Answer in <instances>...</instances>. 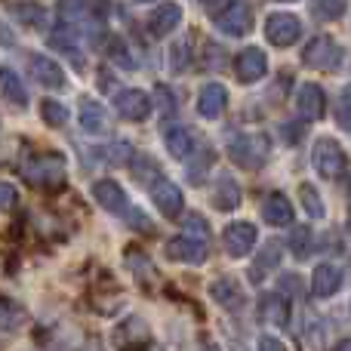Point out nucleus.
<instances>
[{
    "label": "nucleus",
    "mask_w": 351,
    "mask_h": 351,
    "mask_svg": "<svg viewBox=\"0 0 351 351\" xmlns=\"http://www.w3.org/2000/svg\"><path fill=\"white\" fill-rule=\"evenodd\" d=\"M65 158L56 152H34L22 160V176L37 188H59L65 182Z\"/></svg>",
    "instance_id": "f257e3e1"
},
{
    "label": "nucleus",
    "mask_w": 351,
    "mask_h": 351,
    "mask_svg": "<svg viewBox=\"0 0 351 351\" xmlns=\"http://www.w3.org/2000/svg\"><path fill=\"white\" fill-rule=\"evenodd\" d=\"M228 142V158L243 170H259L268 158V139L262 133H247V130H231L225 136Z\"/></svg>",
    "instance_id": "f03ea898"
},
{
    "label": "nucleus",
    "mask_w": 351,
    "mask_h": 351,
    "mask_svg": "<svg viewBox=\"0 0 351 351\" xmlns=\"http://www.w3.org/2000/svg\"><path fill=\"white\" fill-rule=\"evenodd\" d=\"M302 62L311 68H317V71H336V68L342 65V47L330 34H317L305 43Z\"/></svg>",
    "instance_id": "7ed1b4c3"
},
{
    "label": "nucleus",
    "mask_w": 351,
    "mask_h": 351,
    "mask_svg": "<svg viewBox=\"0 0 351 351\" xmlns=\"http://www.w3.org/2000/svg\"><path fill=\"white\" fill-rule=\"evenodd\" d=\"M216 12V28L228 37H243L253 28V12L247 3H225V6H210Z\"/></svg>",
    "instance_id": "20e7f679"
},
{
    "label": "nucleus",
    "mask_w": 351,
    "mask_h": 351,
    "mask_svg": "<svg viewBox=\"0 0 351 351\" xmlns=\"http://www.w3.org/2000/svg\"><path fill=\"white\" fill-rule=\"evenodd\" d=\"M311 160H315L317 176H324V179H336V176H342L348 167V158H346V152H342V145L327 139V136L315 142V158Z\"/></svg>",
    "instance_id": "39448f33"
},
{
    "label": "nucleus",
    "mask_w": 351,
    "mask_h": 351,
    "mask_svg": "<svg viewBox=\"0 0 351 351\" xmlns=\"http://www.w3.org/2000/svg\"><path fill=\"white\" fill-rule=\"evenodd\" d=\"M265 37L271 47H293L302 37V22L293 12H271L265 22Z\"/></svg>",
    "instance_id": "423d86ee"
},
{
    "label": "nucleus",
    "mask_w": 351,
    "mask_h": 351,
    "mask_svg": "<svg viewBox=\"0 0 351 351\" xmlns=\"http://www.w3.org/2000/svg\"><path fill=\"white\" fill-rule=\"evenodd\" d=\"M256 243H259V237H256V228L250 222H231L228 228L222 231V247L231 259H243V256H250Z\"/></svg>",
    "instance_id": "0eeeda50"
},
{
    "label": "nucleus",
    "mask_w": 351,
    "mask_h": 351,
    "mask_svg": "<svg viewBox=\"0 0 351 351\" xmlns=\"http://www.w3.org/2000/svg\"><path fill=\"white\" fill-rule=\"evenodd\" d=\"M206 241H200V237L194 234H176L167 241V256H170L173 262H185V265H200V262H206Z\"/></svg>",
    "instance_id": "6e6552de"
},
{
    "label": "nucleus",
    "mask_w": 351,
    "mask_h": 351,
    "mask_svg": "<svg viewBox=\"0 0 351 351\" xmlns=\"http://www.w3.org/2000/svg\"><path fill=\"white\" fill-rule=\"evenodd\" d=\"M265 71H268V59H265V53H262L259 47H247V49L237 53L234 74H237L241 84H256V80L265 77Z\"/></svg>",
    "instance_id": "1a4fd4ad"
},
{
    "label": "nucleus",
    "mask_w": 351,
    "mask_h": 351,
    "mask_svg": "<svg viewBox=\"0 0 351 351\" xmlns=\"http://www.w3.org/2000/svg\"><path fill=\"white\" fill-rule=\"evenodd\" d=\"M114 108L127 121H145L152 114V96L145 90H121L114 96Z\"/></svg>",
    "instance_id": "9d476101"
},
{
    "label": "nucleus",
    "mask_w": 351,
    "mask_h": 351,
    "mask_svg": "<svg viewBox=\"0 0 351 351\" xmlns=\"http://www.w3.org/2000/svg\"><path fill=\"white\" fill-rule=\"evenodd\" d=\"M28 68H31V74H34L37 84L49 86V90H62V86H65V71H62V65L56 59H49V56L31 53L28 56Z\"/></svg>",
    "instance_id": "9b49d317"
},
{
    "label": "nucleus",
    "mask_w": 351,
    "mask_h": 351,
    "mask_svg": "<svg viewBox=\"0 0 351 351\" xmlns=\"http://www.w3.org/2000/svg\"><path fill=\"white\" fill-rule=\"evenodd\" d=\"M93 197H96V204L102 206V210L117 213V216H127V210H130L127 194H123V188L117 185L114 179H99L96 185H93Z\"/></svg>",
    "instance_id": "f8f14e48"
},
{
    "label": "nucleus",
    "mask_w": 351,
    "mask_h": 351,
    "mask_svg": "<svg viewBox=\"0 0 351 351\" xmlns=\"http://www.w3.org/2000/svg\"><path fill=\"white\" fill-rule=\"evenodd\" d=\"M77 117H80V130L90 136H102V133H108V127H111L108 111H105L96 99H80Z\"/></svg>",
    "instance_id": "ddd939ff"
},
{
    "label": "nucleus",
    "mask_w": 351,
    "mask_h": 351,
    "mask_svg": "<svg viewBox=\"0 0 351 351\" xmlns=\"http://www.w3.org/2000/svg\"><path fill=\"white\" fill-rule=\"evenodd\" d=\"M280 256H284V243L274 241V237L271 241H265L262 243V253L256 256L253 268H250V280H253V284H262V280H265L268 274L280 265Z\"/></svg>",
    "instance_id": "4468645a"
},
{
    "label": "nucleus",
    "mask_w": 351,
    "mask_h": 351,
    "mask_svg": "<svg viewBox=\"0 0 351 351\" xmlns=\"http://www.w3.org/2000/svg\"><path fill=\"white\" fill-rule=\"evenodd\" d=\"M296 108L305 121H321L324 108H327V96L317 84H302L296 93Z\"/></svg>",
    "instance_id": "2eb2a0df"
},
{
    "label": "nucleus",
    "mask_w": 351,
    "mask_h": 351,
    "mask_svg": "<svg viewBox=\"0 0 351 351\" xmlns=\"http://www.w3.org/2000/svg\"><path fill=\"white\" fill-rule=\"evenodd\" d=\"M179 22H182L179 3H158L152 10V16H148V31H152L154 37H167L179 28Z\"/></svg>",
    "instance_id": "dca6fc26"
},
{
    "label": "nucleus",
    "mask_w": 351,
    "mask_h": 351,
    "mask_svg": "<svg viewBox=\"0 0 351 351\" xmlns=\"http://www.w3.org/2000/svg\"><path fill=\"white\" fill-rule=\"evenodd\" d=\"M228 108V90L222 84H204L197 93V111L204 117H219L222 111Z\"/></svg>",
    "instance_id": "f3484780"
},
{
    "label": "nucleus",
    "mask_w": 351,
    "mask_h": 351,
    "mask_svg": "<svg viewBox=\"0 0 351 351\" xmlns=\"http://www.w3.org/2000/svg\"><path fill=\"white\" fill-rule=\"evenodd\" d=\"M152 197L158 204V210L164 213L167 219H176L182 213V191L173 185L170 179H158L152 185Z\"/></svg>",
    "instance_id": "a211bd4d"
},
{
    "label": "nucleus",
    "mask_w": 351,
    "mask_h": 351,
    "mask_svg": "<svg viewBox=\"0 0 351 351\" xmlns=\"http://www.w3.org/2000/svg\"><path fill=\"white\" fill-rule=\"evenodd\" d=\"M342 287V268H336L333 262H324V265L315 268V278H311V290H315L317 299H330L336 296Z\"/></svg>",
    "instance_id": "6ab92c4d"
},
{
    "label": "nucleus",
    "mask_w": 351,
    "mask_h": 351,
    "mask_svg": "<svg viewBox=\"0 0 351 351\" xmlns=\"http://www.w3.org/2000/svg\"><path fill=\"white\" fill-rule=\"evenodd\" d=\"M0 93H3V99L10 105H16V108L28 105V90H25L22 77H19L10 65H0Z\"/></svg>",
    "instance_id": "aec40b11"
},
{
    "label": "nucleus",
    "mask_w": 351,
    "mask_h": 351,
    "mask_svg": "<svg viewBox=\"0 0 351 351\" xmlns=\"http://www.w3.org/2000/svg\"><path fill=\"white\" fill-rule=\"evenodd\" d=\"M262 219H265L268 225H274V228H280V225H290L293 222L290 200H287L284 194H268L265 204H262Z\"/></svg>",
    "instance_id": "412c9836"
},
{
    "label": "nucleus",
    "mask_w": 351,
    "mask_h": 351,
    "mask_svg": "<svg viewBox=\"0 0 351 351\" xmlns=\"http://www.w3.org/2000/svg\"><path fill=\"white\" fill-rule=\"evenodd\" d=\"M259 315L265 317L268 324H274V327H287V321H290V305H287V299L280 296V293H268V296L259 299Z\"/></svg>",
    "instance_id": "4be33fe9"
},
{
    "label": "nucleus",
    "mask_w": 351,
    "mask_h": 351,
    "mask_svg": "<svg viewBox=\"0 0 351 351\" xmlns=\"http://www.w3.org/2000/svg\"><path fill=\"white\" fill-rule=\"evenodd\" d=\"M167 152H170L176 160H188L194 152H197V145H194V133L185 130V127H170L167 130Z\"/></svg>",
    "instance_id": "5701e85b"
},
{
    "label": "nucleus",
    "mask_w": 351,
    "mask_h": 351,
    "mask_svg": "<svg viewBox=\"0 0 351 351\" xmlns=\"http://www.w3.org/2000/svg\"><path fill=\"white\" fill-rule=\"evenodd\" d=\"M49 47L59 49V53H65L68 59L74 62V65H84V53L77 49V37H74V28H68V25H59V28L49 34Z\"/></svg>",
    "instance_id": "b1692460"
},
{
    "label": "nucleus",
    "mask_w": 351,
    "mask_h": 351,
    "mask_svg": "<svg viewBox=\"0 0 351 351\" xmlns=\"http://www.w3.org/2000/svg\"><path fill=\"white\" fill-rule=\"evenodd\" d=\"M25 324H28V311L19 302H12V299L0 296V330L3 333H19Z\"/></svg>",
    "instance_id": "393cba45"
},
{
    "label": "nucleus",
    "mask_w": 351,
    "mask_h": 351,
    "mask_svg": "<svg viewBox=\"0 0 351 351\" xmlns=\"http://www.w3.org/2000/svg\"><path fill=\"white\" fill-rule=\"evenodd\" d=\"M213 204H216V210H225V213L241 204V188H237V182L231 176H219L216 188H213Z\"/></svg>",
    "instance_id": "a878e982"
},
{
    "label": "nucleus",
    "mask_w": 351,
    "mask_h": 351,
    "mask_svg": "<svg viewBox=\"0 0 351 351\" xmlns=\"http://www.w3.org/2000/svg\"><path fill=\"white\" fill-rule=\"evenodd\" d=\"M210 293H213V299H216L219 305H225V308H241V305H243L241 287H237L234 280H228V278L216 280V284L210 287Z\"/></svg>",
    "instance_id": "bb28decb"
},
{
    "label": "nucleus",
    "mask_w": 351,
    "mask_h": 351,
    "mask_svg": "<svg viewBox=\"0 0 351 351\" xmlns=\"http://www.w3.org/2000/svg\"><path fill=\"white\" fill-rule=\"evenodd\" d=\"M287 243H290V253L296 256V259H308L311 250H315V231H311L308 225H299V228H293Z\"/></svg>",
    "instance_id": "cd10ccee"
},
{
    "label": "nucleus",
    "mask_w": 351,
    "mask_h": 351,
    "mask_svg": "<svg viewBox=\"0 0 351 351\" xmlns=\"http://www.w3.org/2000/svg\"><path fill=\"white\" fill-rule=\"evenodd\" d=\"M210 167H213V152H210V148H200L197 145V152L188 158V170L185 173H188V179L197 185V182H204V173L210 170Z\"/></svg>",
    "instance_id": "c85d7f7f"
},
{
    "label": "nucleus",
    "mask_w": 351,
    "mask_h": 351,
    "mask_svg": "<svg viewBox=\"0 0 351 351\" xmlns=\"http://www.w3.org/2000/svg\"><path fill=\"white\" fill-rule=\"evenodd\" d=\"M40 114H43V121H47V127H65L68 123V108L62 102H56V99H43L40 102Z\"/></svg>",
    "instance_id": "c756f323"
},
{
    "label": "nucleus",
    "mask_w": 351,
    "mask_h": 351,
    "mask_svg": "<svg viewBox=\"0 0 351 351\" xmlns=\"http://www.w3.org/2000/svg\"><path fill=\"white\" fill-rule=\"evenodd\" d=\"M299 197H302V206L311 219H324V200H321V194H317V188L302 182V185H299Z\"/></svg>",
    "instance_id": "7c9ffc66"
},
{
    "label": "nucleus",
    "mask_w": 351,
    "mask_h": 351,
    "mask_svg": "<svg viewBox=\"0 0 351 351\" xmlns=\"http://www.w3.org/2000/svg\"><path fill=\"white\" fill-rule=\"evenodd\" d=\"M10 12H16V16L25 19V25H31V28H40L43 25V16H47V10L43 6H31V3H12Z\"/></svg>",
    "instance_id": "2f4dec72"
},
{
    "label": "nucleus",
    "mask_w": 351,
    "mask_h": 351,
    "mask_svg": "<svg viewBox=\"0 0 351 351\" xmlns=\"http://www.w3.org/2000/svg\"><path fill=\"white\" fill-rule=\"evenodd\" d=\"M108 56H111V62L121 65V68H133L136 65V59L130 56V47L121 40V37H108Z\"/></svg>",
    "instance_id": "473e14b6"
},
{
    "label": "nucleus",
    "mask_w": 351,
    "mask_h": 351,
    "mask_svg": "<svg viewBox=\"0 0 351 351\" xmlns=\"http://www.w3.org/2000/svg\"><path fill=\"white\" fill-rule=\"evenodd\" d=\"M336 123H339L346 133H351V84L339 93V99H336Z\"/></svg>",
    "instance_id": "72a5a7b5"
},
{
    "label": "nucleus",
    "mask_w": 351,
    "mask_h": 351,
    "mask_svg": "<svg viewBox=\"0 0 351 351\" xmlns=\"http://www.w3.org/2000/svg\"><path fill=\"white\" fill-rule=\"evenodd\" d=\"M348 3H311V16H317L321 22H336L339 16H346Z\"/></svg>",
    "instance_id": "f704fd0d"
},
{
    "label": "nucleus",
    "mask_w": 351,
    "mask_h": 351,
    "mask_svg": "<svg viewBox=\"0 0 351 351\" xmlns=\"http://www.w3.org/2000/svg\"><path fill=\"white\" fill-rule=\"evenodd\" d=\"M188 62H191V47H188V40L173 43V49H170V65H173V71H176V74L188 71Z\"/></svg>",
    "instance_id": "c9c22d12"
},
{
    "label": "nucleus",
    "mask_w": 351,
    "mask_h": 351,
    "mask_svg": "<svg viewBox=\"0 0 351 351\" xmlns=\"http://www.w3.org/2000/svg\"><path fill=\"white\" fill-rule=\"evenodd\" d=\"M127 262L133 265V274H136V278H148V274H152V262L145 259V253H136V250H130V253H127Z\"/></svg>",
    "instance_id": "e433bc0d"
},
{
    "label": "nucleus",
    "mask_w": 351,
    "mask_h": 351,
    "mask_svg": "<svg viewBox=\"0 0 351 351\" xmlns=\"http://www.w3.org/2000/svg\"><path fill=\"white\" fill-rule=\"evenodd\" d=\"M191 231L200 237V241H206V234H210V228H206V222L197 216V213H191V216L185 219V234H191Z\"/></svg>",
    "instance_id": "4c0bfd02"
},
{
    "label": "nucleus",
    "mask_w": 351,
    "mask_h": 351,
    "mask_svg": "<svg viewBox=\"0 0 351 351\" xmlns=\"http://www.w3.org/2000/svg\"><path fill=\"white\" fill-rule=\"evenodd\" d=\"M16 200H19L16 188H12L10 182H0V213L12 210V206H16Z\"/></svg>",
    "instance_id": "58836bf2"
},
{
    "label": "nucleus",
    "mask_w": 351,
    "mask_h": 351,
    "mask_svg": "<svg viewBox=\"0 0 351 351\" xmlns=\"http://www.w3.org/2000/svg\"><path fill=\"white\" fill-rule=\"evenodd\" d=\"M127 225H130V228H136V231H152V222H148V216L142 210H133V206L127 210Z\"/></svg>",
    "instance_id": "ea45409f"
},
{
    "label": "nucleus",
    "mask_w": 351,
    "mask_h": 351,
    "mask_svg": "<svg viewBox=\"0 0 351 351\" xmlns=\"http://www.w3.org/2000/svg\"><path fill=\"white\" fill-rule=\"evenodd\" d=\"M259 351H284V342L274 339V336H262V339H259Z\"/></svg>",
    "instance_id": "a19ab883"
},
{
    "label": "nucleus",
    "mask_w": 351,
    "mask_h": 351,
    "mask_svg": "<svg viewBox=\"0 0 351 351\" xmlns=\"http://www.w3.org/2000/svg\"><path fill=\"white\" fill-rule=\"evenodd\" d=\"M339 351H351V339H346V342H342V346H339Z\"/></svg>",
    "instance_id": "79ce46f5"
},
{
    "label": "nucleus",
    "mask_w": 351,
    "mask_h": 351,
    "mask_svg": "<svg viewBox=\"0 0 351 351\" xmlns=\"http://www.w3.org/2000/svg\"><path fill=\"white\" fill-rule=\"evenodd\" d=\"M204 351H219V348H204Z\"/></svg>",
    "instance_id": "37998d69"
},
{
    "label": "nucleus",
    "mask_w": 351,
    "mask_h": 351,
    "mask_svg": "<svg viewBox=\"0 0 351 351\" xmlns=\"http://www.w3.org/2000/svg\"><path fill=\"white\" fill-rule=\"evenodd\" d=\"M348 234H351V225H348Z\"/></svg>",
    "instance_id": "c03bdc74"
}]
</instances>
